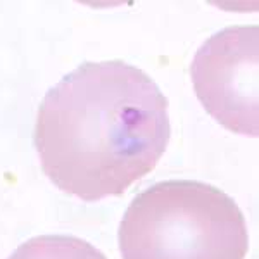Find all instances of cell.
Here are the masks:
<instances>
[{
	"label": "cell",
	"mask_w": 259,
	"mask_h": 259,
	"mask_svg": "<svg viewBox=\"0 0 259 259\" xmlns=\"http://www.w3.org/2000/svg\"><path fill=\"white\" fill-rule=\"evenodd\" d=\"M259 28L230 26L207 38L190 66L197 99L230 132L259 133L257 57Z\"/></svg>",
	"instance_id": "cell-3"
},
{
	"label": "cell",
	"mask_w": 259,
	"mask_h": 259,
	"mask_svg": "<svg viewBox=\"0 0 259 259\" xmlns=\"http://www.w3.org/2000/svg\"><path fill=\"white\" fill-rule=\"evenodd\" d=\"M169 135L157 83L124 61H102L78 66L45 94L33 142L57 189L97 202L156 168Z\"/></svg>",
	"instance_id": "cell-1"
},
{
	"label": "cell",
	"mask_w": 259,
	"mask_h": 259,
	"mask_svg": "<svg viewBox=\"0 0 259 259\" xmlns=\"http://www.w3.org/2000/svg\"><path fill=\"white\" fill-rule=\"evenodd\" d=\"M118 242L123 259H244L249 232L240 207L223 190L168 180L130 202Z\"/></svg>",
	"instance_id": "cell-2"
},
{
	"label": "cell",
	"mask_w": 259,
	"mask_h": 259,
	"mask_svg": "<svg viewBox=\"0 0 259 259\" xmlns=\"http://www.w3.org/2000/svg\"><path fill=\"white\" fill-rule=\"evenodd\" d=\"M7 259H107L90 242L73 235H40L21 244Z\"/></svg>",
	"instance_id": "cell-4"
}]
</instances>
